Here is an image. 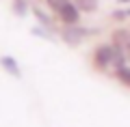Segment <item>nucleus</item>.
<instances>
[{
    "instance_id": "obj_1",
    "label": "nucleus",
    "mask_w": 130,
    "mask_h": 127,
    "mask_svg": "<svg viewBox=\"0 0 130 127\" xmlns=\"http://www.w3.org/2000/svg\"><path fill=\"white\" fill-rule=\"evenodd\" d=\"M115 45H100L95 52H93V65L98 69H108L113 67V58H115Z\"/></svg>"
},
{
    "instance_id": "obj_2",
    "label": "nucleus",
    "mask_w": 130,
    "mask_h": 127,
    "mask_svg": "<svg viewBox=\"0 0 130 127\" xmlns=\"http://www.w3.org/2000/svg\"><path fill=\"white\" fill-rule=\"evenodd\" d=\"M56 13H59V19L63 24H67V26H74V24H78V19H80V9L76 7V2H70V0L65 2Z\"/></svg>"
},
{
    "instance_id": "obj_3",
    "label": "nucleus",
    "mask_w": 130,
    "mask_h": 127,
    "mask_svg": "<svg viewBox=\"0 0 130 127\" xmlns=\"http://www.w3.org/2000/svg\"><path fill=\"white\" fill-rule=\"evenodd\" d=\"M85 35H87V30L76 28V24H74V26H67V28L63 30V41L67 43V45H78L80 41H83Z\"/></svg>"
},
{
    "instance_id": "obj_4",
    "label": "nucleus",
    "mask_w": 130,
    "mask_h": 127,
    "mask_svg": "<svg viewBox=\"0 0 130 127\" xmlns=\"http://www.w3.org/2000/svg\"><path fill=\"white\" fill-rule=\"evenodd\" d=\"M113 45L126 50L130 45V30H115L113 32Z\"/></svg>"
},
{
    "instance_id": "obj_5",
    "label": "nucleus",
    "mask_w": 130,
    "mask_h": 127,
    "mask_svg": "<svg viewBox=\"0 0 130 127\" xmlns=\"http://www.w3.org/2000/svg\"><path fill=\"white\" fill-rule=\"evenodd\" d=\"M0 65H2V67H5L7 71L11 73V75H15V78H20V75H22V73H20L18 63H15V60L11 58V56H2V58H0Z\"/></svg>"
},
{
    "instance_id": "obj_6",
    "label": "nucleus",
    "mask_w": 130,
    "mask_h": 127,
    "mask_svg": "<svg viewBox=\"0 0 130 127\" xmlns=\"http://www.w3.org/2000/svg\"><path fill=\"white\" fill-rule=\"evenodd\" d=\"M76 7H78L80 11H87V13H91V11L98 9V0H74Z\"/></svg>"
},
{
    "instance_id": "obj_7",
    "label": "nucleus",
    "mask_w": 130,
    "mask_h": 127,
    "mask_svg": "<svg viewBox=\"0 0 130 127\" xmlns=\"http://www.w3.org/2000/svg\"><path fill=\"white\" fill-rule=\"evenodd\" d=\"M117 78H119L121 84H126V86H130V67H119L117 69Z\"/></svg>"
},
{
    "instance_id": "obj_8",
    "label": "nucleus",
    "mask_w": 130,
    "mask_h": 127,
    "mask_svg": "<svg viewBox=\"0 0 130 127\" xmlns=\"http://www.w3.org/2000/svg\"><path fill=\"white\" fill-rule=\"evenodd\" d=\"M13 11H15V15H26V11H28V5H26V0H15L13 2Z\"/></svg>"
},
{
    "instance_id": "obj_9",
    "label": "nucleus",
    "mask_w": 130,
    "mask_h": 127,
    "mask_svg": "<svg viewBox=\"0 0 130 127\" xmlns=\"http://www.w3.org/2000/svg\"><path fill=\"white\" fill-rule=\"evenodd\" d=\"M32 13H35V17H37L43 26H50V17H48V15L41 11V7H32Z\"/></svg>"
},
{
    "instance_id": "obj_10",
    "label": "nucleus",
    "mask_w": 130,
    "mask_h": 127,
    "mask_svg": "<svg viewBox=\"0 0 130 127\" xmlns=\"http://www.w3.org/2000/svg\"><path fill=\"white\" fill-rule=\"evenodd\" d=\"M46 2H48V7H50L52 11H59L61 7H63L65 2H67V0H46Z\"/></svg>"
},
{
    "instance_id": "obj_11",
    "label": "nucleus",
    "mask_w": 130,
    "mask_h": 127,
    "mask_svg": "<svg viewBox=\"0 0 130 127\" xmlns=\"http://www.w3.org/2000/svg\"><path fill=\"white\" fill-rule=\"evenodd\" d=\"M113 17H115V19H124V17H130V9H126V11H115V13H113Z\"/></svg>"
},
{
    "instance_id": "obj_12",
    "label": "nucleus",
    "mask_w": 130,
    "mask_h": 127,
    "mask_svg": "<svg viewBox=\"0 0 130 127\" xmlns=\"http://www.w3.org/2000/svg\"><path fill=\"white\" fill-rule=\"evenodd\" d=\"M124 52H126V60H128V63H130V45H128V47H126V50H124Z\"/></svg>"
}]
</instances>
